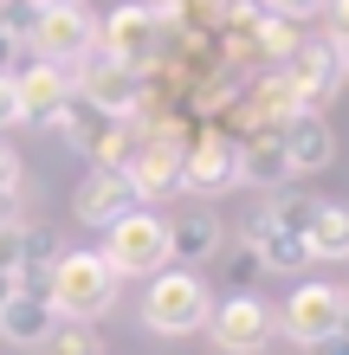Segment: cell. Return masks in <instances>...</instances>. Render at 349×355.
Segmentation results:
<instances>
[{
	"instance_id": "7",
	"label": "cell",
	"mask_w": 349,
	"mask_h": 355,
	"mask_svg": "<svg viewBox=\"0 0 349 355\" xmlns=\"http://www.w3.org/2000/svg\"><path fill=\"white\" fill-rule=\"evenodd\" d=\"M181 149H188V130H181V123H162V130L136 136V155H130L123 175H130V187H136L142 207L181 187Z\"/></svg>"
},
{
	"instance_id": "26",
	"label": "cell",
	"mask_w": 349,
	"mask_h": 355,
	"mask_svg": "<svg viewBox=\"0 0 349 355\" xmlns=\"http://www.w3.org/2000/svg\"><path fill=\"white\" fill-rule=\"evenodd\" d=\"M19 123V85H13V71H0V130H13Z\"/></svg>"
},
{
	"instance_id": "35",
	"label": "cell",
	"mask_w": 349,
	"mask_h": 355,
	"mask_svg": "<svg viewBox=\"0 0 349 355\" xmlns=\"http://www.w3.org/2000/svg\"><path fill=\"white\" fill-rule=\"evenodd\" d=\"M343 71H349V46H343Z\"/></svg>"
},
{
	"instance_id": "32",
	"label": "cell",
	"mask_w": 349,
	"mask_h": 355,
	"mask_svg": "<svg viewBox=\"0 0 349 355\" xmlns=\"http://www.w3.org/2000/svg\"><path fill=\"white\" fill-rule=\"evenodd\" d=\"M13 58H19V46H13L7 33H0V71H13Z\"/></svg>"
},
{
	"instance_id": "4",
	"label": "cell",
	"mask_w": 349,
	"mask_h": 355,
	"mask_svg": "<svg viewBox=\"0 0 349 355\" xmlns=\"http://www.w3.org/2000/svg\"><path fill=\"white\" fill-rule=\"evenodd\" d=\"M71 91L91 103V110H104V116H117V123H130L136 110H142V97H149V78L142 71H130V65H117V58H104V52H85L71 65Z\"/></svg>"
},
{
	"instance_id": "17",
	"label": "cell",
	"mask_w": 349,
	"mask_h": 355,
	"mask_svg": "<svg viewBox=\"0 0 349 355\" xmlns=\"http://www.w3.org/2000/svg\"><path fill=\"white\" fill-rule=\"evenodd\" d=\"M52 323H58L52 297H33V291H13V297L0 304V336H7L13 349H39V343L52 336Z\"/></svg>"
},
{
	"instance_id": "16",
	"label": "cell",
	"mask_w": 349,
	"mask_h": 355,
	"mask_svg": "<svg viewBox=\"0 0 349 355\" xmlns=\"http://www.w3.org/2000/svg\"><path fill=\"white\" fill-rule=\"evenodd\" d=\"M220 245H227V226H220L214 207H188L181 220H169V265L194 271V265L220 259Z\"/></svg>"
},
{
	"instance_id": "6",
	"label": "cell",
	"mask_w": 349,
	"mask_h": 355,
	"mask_svg": "<svg viewBox=\"0 0 349 355\" xmlns=\"http://www.w3.org/2000/svg\"><path fill=\"white\" fill-rule=\"evenodd\" d=\"M343 310H349V291L330 284V278H311V284H298L291 297H284L278 329L298 349H311V343H323V336H337V329H343Z\"/></svg>"
},
{
	"instance_id": "34",
	"label": "cell",
	"mask_w": 349,
	"mask_h": 355,
	"mask_svg": "<svg viewBox=\"0 0 349 355\" xmlns=\"http://www.w3.org/2000/svg\"><path fill=\"white\" fill-rule=\"evenodd\" d=\"M343 336H349V310H343Z\"/></svg>"
},
{
	"instance_id": "1",
	"label": "cell",
	"mask_w": 349,
	"mask_h": 355,
	"mask_svg": "<svg viewBox=\"0 0 349 355\" xmlns=\"http://www.w3.org/2000/svg\"><path fill=\"white\" fill-rule=\"evenodd\" d=\"M46 297H52V310L65 323H97L117 304V271L97 252H58L52 278H46Z\"/></svg>"
},
{
	"instance_id": "20",
	"label": "cell",
	"mask_w": 349,
	"mask_h": 355,
	"mask_svg": "<svg viewBox=\"0 0 349 355\" xmlns=\"http://www.w3.org/2000/svg\"><path fill=\"white\" fill-rule=\"evenodd\" d=\"M259 252L253 245H233V252H220V278H227V297H253V284H259Z\"/></svg>"
},
{
	"instance_id": "31",
	"label": "cell",
	"mask_w": 349,
	"mask_h": 355,
	"mask_svg": "<svg viewBox=\"0 0 349 355\" xmlns=\"http://www.w3.org/2000/svg\"><path fill=\"white\" fill-rule=\"evenodd\" d=\"M311 355H349V336L337 329V336H323V343H311Z\"/></svg>"
},
{
	"instance_id": "29",
	"label": "cell",
	"mask_w": 349,
	"mask_h": 355,
	"mask_svg": "<svg viewBox=\"0 0 349 355\" xmlns=\"http://www.w3.org/2000/svg\"><path fill=\"white\" fill-rule=\"evenodd\" d=\"M0 187H19V155H13V142H0Z\"/></svg>"
},
{
	"instance_id": "36",
	"label": "cell",
	"mask_w": 349,
	"mask_h": 355,
	"mask_svg": "<svg viewBox=\"0 0 349 355\" xmlns=\"http://www.w3.org/2000/svg\"><path fill=\"white\" fill-rule=\"evenodd\" d=\"M39 7H52V0H39Z\"/></svg>"
},
{
	"instance_id": "21",
	"label": "cell",
	"mask_w": 349,
	"mask_h": 355,
	"mask_svg": "<svg viewBox=\"0 0 349 355\" xmlns=\"http://www.w3.org/2000/svg\"><path fill=\"white\" fill-rule=\"evenodd\" d=\"M253 110H259V123H272V130H278V123H284V116H298L304 103H298V97H291V85L272 71V78L259 85V97H253Z\"/></svg>"
},
{
	"instance_id": "15",
	"label": "cell",
	"mask_w": 349,
	"mask_h": 355,
	"mask_svg": "<svg viewBox=\"0 0 349 355\" xmlns=\"http://www.w3.org/2000/svg\"><path fill=\"white\" fill-rule=\"evenodd\" d=\"M239 233H246V245L259 252V265L265 271H284V278H298L304 265H311V252H304V239L298 233H284V226H272V207H246V220H239Z\"/></svg>"
},
{
	"instance_id": "25",
	"label": "cell",
	"mask_w": 349,
	"mask_h": 355,
	"mask_svg": "<svg viewBox=\"0 0 349 355\" xmlns=\"http://www.w3.org/2000/svg\"><path fill=\"white\" fill-rule=\"evenodd\" d=\"M323 7H330V0H265V13H278V19H291V26H298V19H317Z\"/></svg>"
},
{
	"instance_id": "11",
	"label": "cell",
	"mask_w": 349,
	"mask_h": 355,
	"mask_svg": "<svg viewBox=\"0 0 349 355\" xmlns=\"http://www.w3.org/2000/svg\"><path fill=\"white\" fill-rule=\"evenodd\" d=\"M272 329H278V317L259 297H220L214 317H207L214 349H227V355H259L265 343H272Z\"/></svg>"
},
{
	"instance_id": "13",
	"label": "cell",
	"mask_w": 349,
	"mask_h": 355,
	"mask_svg": "<svg viewBox=\"0 0 349 355\" xmlns=\"http://www.w3.org/2000/svg\"><path fill=\"white\" fill-rule=\"evenodd\" d=\"M130 207H142V200H136V187H130L123 168H91L85 181H78V194H71V214L85 220V226H97V233L117 226Z\"/></svg>"
},
{
	"instance_id": "8",
	"label": "cell",
	"mask_w": 349,
	"mask_h": 355,
	"mask_svg": "<svg viewBox=\"0 0 349 355\" xmlns=\"http://www.w3.org/2000/svg\"><path fill=\"white\" fill-rule=\"evenodd\" d=\"M278 78L291 85V97L304 110H323V103L337 97V85H343V46L337 39H298V46L284 52Z\"/></svg>"
},
{
	"instance_id": "5",
	"label": "cell",
	"mask_w": 349,
	"mask_h": 355,
	"mask_svg": "<svg viewBox=\"0 0 349 355\" xmlns=\"http://www.w3.org/2000/svg\"><path fill=\"white\" fill-rule=\"evenodd\" d=\"M26 46H33L39 58H46V65L71 71L78 58H85V52L97 46V19L85 13V0H52V7H39L33 33H26Z\"/></svg>"
},
{
	"instance_id": "33",
	"label": "cell",
	"mask_w": 349,
	"mask_h": 355,
	"mask_svg": "<svg viewBox=\"0 0 349 355\" xmlns=\"http://www.w3.org/2000/svg\"><path fill=\"white\" fill-rule=\"evenodd\" d=\"M13 291H19V278H13V271H0V304H7Z\"/></svg>"
},
{
	"instance_id": "30",
	"label": "cell",
	"mask_w": 349,
	"mask_h": 355,
	"mask_svg": "<svg viewBox=\"0 0 349 355\" xmlns=\"http://www.w3.org/2000/svg\"><path fill=\"white\" fill-rule=\"evenodd\" d=\"M0 271H19V226L0 233Z\"/></svg>"
},
{
	"instance_id": "12",
	"label": "cell",
	"mask_w": 349,
	"mask_h": 355,
	"mask_svg": "<svg viewBox=\"0 0 349 355\" xmlns=\"http://www.w3.org/2000/svg\"><path fill=\"white\" fill-rule=\"evenodd\" d=\"M272 136H278L284 162H291V181H298V175H317V168H330V162H337V136H330V123H323V110L284 116Z\"/></svg>"
},
{
	"instance_id": "18",
	"label": "cell",
	"mask_w": 349,
	"mask_h": 355,
	"mask_svg": "<svg viewBox=\"0 0 349 355\" xmlns=\"http://www.w3.org/2000/svg\"><path fill=\"white\" fill-rule=\"evenodd\" d=\"M239 181H246V187H259V194H278V187H291V162H284V149H278V136H272V130H259V136H246V142H239Z\"/></svg>"
},
{
	"instance_id": "23",
	"label": "cell",
	"mask_w": 349,
	"mask_h": 355,
	"mask_svg": "<svg viewBox=\"0 0 349 355\" xmlns=\"http://www.w3.org/2000/svg\"><path fill=\"white\" fill-rule=\"evenodd\" d=\"M39 349H46V355H97V336H91V323H65V317H58L52 336Z\"/></svg>"
},
{
	"instance_id": "27",
	"label": "cell",
	"mask_w": 349,
	"mask_h": 355,
	"mask_svg": "<svg viewBox=\"0 0 349 355\" xmlns=\"http://www.w3.org/2000/svg\"><path fill=\"white\" fill-rule=\"evenodd\" d=\"M26 226V207H19V187H0V233Z\"/></svg>"
},
{
	"instance_id": "22",
	"label": "cell",
	"mask_w": 349,
	"mask_h": 355,
	"mask_svg": "<svg viewBox=\"0 0 349 355\" xmlns=\"http://www.w3.org/2000/svg\"><path fill=\"white\" fill-rule=\"evenodd\" d=\"M265 207H272V226H284V233H298L304 239V226H311V214H317V200L311 194H265Z\"/></svg>"
},
{
	"instance_id": "2",
	"label": "cell",
	"mask_w": 349,
	"mask_h": 355,
	"mask_svg": "<svg viewBox=\"0 0 349 355\" xmlns=\"http://www.w3.org/2000/svg\"><path fill=\"white\" fill-rule=\"evenodd\" d=\"M214 317V297H207V284H201V271H155L149 278V297H142V323L155 329V336H194V329H207Z\"/></svg>"
},
{
	"instance_id": "9",
	"label": "cell",
	"mask_w": 349,
	"mask_h": 355,
	"mask_svg": "<svg viewBox=\"0 0 349 355\" xmlns=\"http://www.w3.org/2000/svg\"><path fill=\"white\" fill-rule=\"evenodd\" d=\"M97 52L149 78V65L162 58V19L142 7V0H130V7H117L104 26H97Z\"/></svg>"
},
{
	"instance_id": "24",
	"label": "cell",
	"mask_w": 349,
	"mask_h": 355,
	"mask_svg": "<svg viewBox=\"0 0 349 355\" xmlns=\"http://www.w3.org/2000/svg\"><path fill=\"white\" fill-rule=\"evenodd\" d=\"M253 39H259V52H265V58H278V65H284V52L298 46V33H291V19H278V13H265L259 26H253Z\"/></svg>"
},
{
	"instance_id": "10",
	"label": "cell",
	"mask_w": 349,
	"mask_h": 355,
	"mask_svg": "<svg viewBox=\"0 0 349 355\" xmlns=\"http://www.w3.org/2000/svg\"><path fill=\"white\" fill-rule=\"evenodd\" d=\"M181 187L188 194H207V200L239 187V136H227V130L188 136V149H181Z\"/></svg>"
},
{
	"instance_id": "19",
	"label": "cell",
	"mask_w": 349,
	"mask_h": 355,
	"mask_svg": "<svg viewBox=\"0 0 349 355\" xmlns=\"http://www.w3.org/2000/svg\"><path fill=\"white\" fill-rule=\"evenodd\" d=\"M304 252L323 259V265L349 259V200H317L311 226H304Z\"/></svg>"
},
{
	"instance_id": "28",
	"label": "cell",
	"mask_w": 349,
	"mask_h": 355,
	"mask_svg": "<svg viewBox=\"0 0 349 355\" xmlns=\"http://www.w3.org/2000/svg\"><path fill=\"white\" fill-rule=\"evenodd\" d=\"M323 13H330V39H337V46H349V0H330Z\"/></svg>"
},
{
	"instance_id": "14",
	"label": "cell",
	"mask_w": 349,
	"mask_h": 355,
	"mask_svg": "<svg viewBox=\"0 0 349 355\" xmlns=\"http://www.w3.org/2000/svg\"><path fill=\"white\" fill-rule=\"evenodd\" d=\"M13 85H19V123H33V130H52V116L71 103V71L46 65V58L13 71Z\"/></svg>"
},
{
	"instance_id": "3",
	"label": "cell",
	"mask_w": 349,
	"mask_h": 355,
	"mask_svg": "<svg viewBox=\"0 0 349 355\" xmlns=\"http://www.w3.org/2000/svg\"><path fill=\"white\" fill-rule=\"evenodd\" d=\"M104 259L117 278H155L169 271V220L149 214V207H130L117 226H104Z\"/></svg>"
}]
</instances>
